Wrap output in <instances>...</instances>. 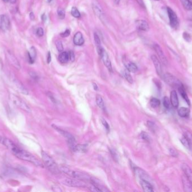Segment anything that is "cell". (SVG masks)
<instances>
[{
	"instance_id": "cell-41",
	"label": "cell",
	"mask_w": 192,
	"mask_h": 192,
	"mask_svg": "<svg viewBox=\"0 0 192 192\" xmlns=\"http://www.w3.org/2000/svg\"><path fill=\"white\" fill-rule=\"evenodd\" d=\"M29 75L32 78H33L34 80H38L39 77L35 73V72H29Z\"/></svg>"
},
{
	"instance_id": "cell-54",
	"label": "cell",
	"mask_w": 192,
	"mask_h": 192,
	"mask_svg": "<svg viewBox=\"0 0 192 192\" xmlns=\"http://www.w3.org/2000/svg\"><path fill=\"white\" fill-rule=\"evenodd\" d=\"M11 4H15L16 2V0H10V1Z\"/></svg>"
},
{
	"instance_id": "cell-33",
	"label": "cell",
	"mask_w": 192,
	"mask_h": 192,
	"mask_svg": "<svg viewBox=\"0 0 192 192\" xmlns=\"http://www.w3.org/2000/svg\"><path fill=\"white\" fill-rule=\"evenodd\" d=\"M150 104L152 107L153 108H157L160 106V101L157 98H153L150 100Z\"/></svg>"
},
{
	"instance_id": "cell-2",
	"label": "cell",
	"mask_w": 192,
	"mask_h": 192,
	"mask_svg": "<svg viewBox=\"0 0 192 192\" xmlns=\"http://www.w3.org/2000/svg\"><path fill=\"white\" fill-rule=\"evenodd\" d=\"M59 168L60 171L67 174L72 178L82 180L85 182H90V180L92 179V178L89 175L86 174V173L81 172L80 171L74 170L69 167H67L66 166H61Z\"/></svg>"
},
{
	"instance_id": "cell-18",
	"label": "cell",
	"mask_w": 192,
	"mask_h": 192,
	"mask_svg": "<svg viewBox=\"0 0 192 192\" xmlns=\"http://www.w3.org/2000/svg\"><path fill=\"white\" fill-rule=\"evenodd\" d=\"M133 169L135 173L136 174V175L139 176L141 179H145V180H148L147 179L149 178V176L143 170H142L141 168H139V167H137L136 166L134 167Z\"/></svg>"
},
{
	"instance_id": "cell-48",
	"label": "cell",
	"mask_w": 192,
	"mask_h": 192,
	"mask_svg": "<svg viewBox=\"0 0 192 192\" xmlns=\"http://www.w3.org/2000/svg\"><path fill=\"white\" fill-rule=\"evenodd\" d=\"M147 124H148L149 128H151V130H153V129H154L155 124H153L152 122H147Z\"/></svg>"
},
{
	"instance_id": "cell-49",
	"label": "cell",
	"mask_w": 192,
	"mask_h": 192,
	"mask_svg": "<svg viewBox=\"0 0 192 192\" xmlns=\"http://www.w3.org/2000/svg\"><path fill=\"white\" fill-rule=\"evenodd\" d=\"M47 63L49 64L50 62H51V53L50 52H48V55H47Z\"/></svg>"
},
{
	"instance_id": "cell-56",
	"label": "cell",
	"mask_w": 192,
	"mask_h": 192,
	"mask_svg": "<svg viewBox=\"0 0 192 192\" xmlns=\"http://www.w3.org/2000/svg\"><path fill=\"white\" fill-rule=\"evenodd\" d=\"M47 1H48V2H51V1H52V0H47Z\"/></svg>"
},
{
	"instance_id": "cell-14",
	"label": "cell",
	"mask_w": 192,
	"mask_h": 192,
	"mask_svg": "<svg viewBox=\"0 0 192 192\" xmlns=\"http://www.w3.org/2000/svg\"><path fill=\"white\" fill-rule=\"evenodd\" d=\"M6 56L8 58V60L10 61V63L17 69H20V65L19 61L17 59L15 55L12 53L10 51L8 50L6 52Z\"/></svg>"
},
{
	"instance_id": "cell-29",
	"label": "cell",
	"mask_w": 192,
	"mask_h": 192,
	"mask_svg": "<svg viewBox=\"0 0 192 192\" xmlns=\"http://www.w3.org/2000/svg\"><path fill=\"white\" fill-rule=\"evenodd\" d=\"M86 149L87 145L86 144H76L73 151L74 152H86Z\"/></svg>"
},
{
	"instance_id": "cell-9",
	"label": "cell",
	"mask_w": 192,
	"mask_h": 192,
	"mask_svg": "<svg viewBox=\"0 0 192 192\" xmlns=\"http://www.w3.org/2000/svg\"><path fill=\"white\" fill-rule=\"evenodd\" d=\"M12 84H13L14 87L15 88L16 90L19 92L21 94H23L24 95H28V91L27 89L25 88L23 84L17 80L15 77H12L11 80Z\"/></svg>"
},
{
	"instance_id": "cell-44",
	"label": "cell",
	"mask_w": 192,
	"mask_h": 192,
	"mask_svg": "<svg viewBox=\"0 0 192 192\" xmlns=\"http://www.w3.org/2000/svg\"><path fill=\"white\" fill-rule=\"evenodd\" d=\"M183 38H184L185 40L187 41H190V36L189 35L188 33L185 32L183 33Z\"/></svg>"
},
{
	"instance_id": "cell-43",
	"label": "cell",
	"mask_w": 192,
	"mask_h": 192,
	"mask_svg": "<svg viewBox=\"0 0 192 192\" xmlns=\"http://www.w3.org/2000/svg\"><path fill=\"white\" fill-rule=\"evenodd\" d=\"M47 96L50 99V100L54 103H56V100L55 99L54 96H53V95L51 94V92H47Z\"/></svg>"
},
{
	"instance_id": "cell-12",
	"label": "cell",
	"mask_w": 192,
	"mask_h": 192,
	"mask_svg": "<svg viewBox=\"0 0 192 192\" xmlns=\"http://www.w3.org/2000/svg\"><path fill=\"white\" fill-rule=\"evenodd\" d=\"M151 59H152V61L154 64V66L155 67L156 71L158 75L161 78H162V76L164 75V74H163L162 68L160 60H159V59L157 58V56L155 55H153L151 56Z\"/></svg>"
},
{
	"instance_id": "cell-1",
	"label": "cell",
	"mask_w": 192,
	"mask_h": 192,
	"mask_svg": "<svg viewBox=\"0 0 192 192\" xmlns=\"http://www.w3.org/2000/svg\"><path fill=\"white\" fill-rule=\"evenodd\" d=\"M11 153L21 160L31 162L36 166L43 167V164L37 158L31 153L20 148L18 146L12 151Z\"/></svg>"
},
{
	"instance_id": "cell-55",
	"label": "cell",
	"mask_w": 192,
	"mask_h": 192,
	"mask_svg": "<svg viewBox=\"0 0 192 192\" xmlns=\"http://www.w3.org/2000/svg\"><path fill=\"white\" fill-rule=\"evenodd\" d=\"M4 2H9L10 1V0H2Z\"/></svg>"
},
{
	"instance_id": "cell-16",
	"label": "cell",
	"mask_w": 192,
	"mask_h": 192,
	"mask_svg": "<svg viewBox=\"0 0 192 192\" xmlns=\"http://www.w3.org/2000/svg\"><path fill=\"white\" fill-rule=\"evenodd\" d=\"M136 26H137V28L140 31H145V32L149 31V24L145 20H137L136 21Z\"/></svg>"
},
{
	"instance_id": "cell-13",
	"label": "cell",
	"mask_w": 192,
	"mask_h": 192,
	"mask_svg": "<svg viewBox=\"0 0 192 192\" xmlns=\"http://www.w3.org/2000/svg\"><path fill=\"white\" fill-rule=\"evenodd\" d=\"M100 56L102 59L103 64H105L106 68L108 69V70L110 72H112V65H111V62L110 58L109 56V55L107 54V53L106 52V51L104 49L101 53V54L100 55Z\"/></svg>"
},
{
	"instance_id": "cell-35",
	"label": "cell",
	"mask_w": 192,
	"mask_h": 192,
	"mask_svg": "<svg viewBox=\"0 0 192 192\" xmlns=\"http://www.w3.org/2000/svg\"><path fill=\"white\" fill-rule=\"evenodd\" d=\"M57 15L60 19H63L65 17V12L61 8H59L57 10Z\"/></svg>"
},
{
	"instance_id": "cell-53",
	"label": "cell",
	"mask_w": 192,
	"mask_h": 192,
	"mask_svg": "<svg viewBox=\"0 0 192 192\" xmlns=\"http://www.w3.org/2000/svg\"><path fill=\"white\" fill-rule=\"evenodd\" d=\"M188 29L189 31H190L192 32V24H190V25H189Z\"/></svg>"
},
{
	"instance_id": "cell-50",
	"label": "cell",
	"mask_w": 192,
	"mask_h": 192,
	"mask_svg": "<svg viewBox=\"0 0 192 192\" xmlns=\"http://www.w3.org/2000/svg\"><path fill=\"white\" fill-rule=\"evenodd\" d=\"M30 18L31 20H33L34 19V15L33 14V12H31L30 13Z\"/></svg>"
},
{
	"instance_id": "cell-6",
	"label": "cell",
	"mask_w": 192,
	"mask_h": 192,
	"mask_svg": "<svg viewBox=\"0 0 192 192\" xmlns=\"http://www.w3.org/2000/svg\"><path fill=\"white\" fill-rule=\"evenodd\" d=\"M9 98L11 101L12 103L14 104L16 107L23 110L25 112H31V109L18 96L13 94H10Z\"/></svg>"
},
{
	"instance_id": "cell-22",
	"label": "cell",
	"mask_w": 192,
	"mask_h": 192,
	"mask_svg": "<svg viewBox=\"0 0 192 192\" xmlns=\"http://www.w3.org/2000/svg\"><path fill=\"white\" fill-rule=\"evenodd\" d=\"M36 55H37V52H36L35 48L34 47H31L28 53L29 61L31 64H33L34 63V61L36 58Z\"/></svg>"
},
{
	"instance_id": "cell-26",
	"label": "cell",
	"mask_w": 192,
	"mask_h": 192,
	"mask_svg": "<svg viewBox=\"0 0 192 192\" xmlns=\"http://www.w3.org/2000/svg\"><path fill=\"white\" fill-rule=\"evenodd\" d=\"M126 69L130 72L135 73L138 71V67L137 65L131 61H128L127 64H125Z\"/></svg>"
},
{
	"instance_id": "cell-36",
	"label": "cell",
	"mask_w": 192,
	"mask_h": 192,
	"mask_svg": "<svg viewBox=\"0 0 192 192\" xmlns=\"http://www.w3.org/2000/svg\"><path fill=\"white\" fill-rule=\"evenodd\" d=\"M171 101L169 100V98L167 96H165L163 99V105L164 107L166 109H169L170 107Z\"/></svg>"
},
{
	"instance_id": "cell-17",
	"label": "cell",
	"mask_w": 192,
	"mask_h": 192,
	"mask_svg": "<svg viewBox=\"0 0 192 192\" xmlns=\"http://www.w3.org/2000/svg\"><path fill=\"white\" fill-rule=\"evenodd\" d=\"M140 184L143 191L145 192H153V187L148 180H145V179H141Z\"/></svg>"
},
{
	"instance_id": "cell-51",
	"label": "cell",
	"mask_w": 192,
	"mask_h": 192,
	"mask_svg": "<svg viewBox=\"0 0 192 192\" xmlns=\"http://www.w3.org/2000/svg\"><path fill=\"white\" fill-rule=\"evenodd\" d=\"M46 19H47V18H46V16L45 15V14H43V15L42 16V19L43 21H45V20H46Z\"/></svg>"
},
{
	"instance_id": "cell-11",
	"label": "cell",
	"mask_w": 192,
	"mask_h": 192,
	"mask_svg": "<svg viewBox=\"0 0 192 192\" xmlns=\"http://www.w3.org/2000/svg\"><path fill=\"white\" fill-rule=\"evenodd\" d=\"M10 21L8 15H0V29L6 31L10 29Z\"/></svg>"
},
{
	"instance_id": "cell-23",
	"label": "cell",
	"mask_w": 192,
	"mask_h": 192,
	"mask_svg": "<svg viewBox=\"0 0 192 192\" xmlns=\"http://www.w3.org/2000/svg\"><path fill=\"white\" fill-rule=\"evenodd\" d=\"M59 61L62 64H65L70 60L69 52L63 51L61 52L59 56Z\"/></svg>"
},
{
	"instance_id": "cell-31",
	"label": "cell",
	"mask_w": 192,
	"mask_h": 192,
	"mask_svg": "<svg viewBox=\"0 0 192 192\" xmlns=\"http://www.w3.org/2000/svg\"><path fill=\"white\" fill-rule=\"evenodd\" d=\"M93 10H94L96 15H97L99 18L100 19H102V18L104 16V15H103L102 10L100 9V8L97 5H94L93 6Z\"/></svg>"
},
{
	"instance_id": "cell-25",
	"label": "cell",
	"mask_w": 192,
	"mask_h": 192,
	"mask_svg": "<svg viewBox=\"0 0 192 192\" xmlns=\"http://www.w3.org/2000/svg\"><path fill=\"white\" fill-rule=\"evenodd\" d=\"M177 113L179 116L183 118H185V117H187L189 115L190 110L188 108L181 107L179 109Z\"/></svg>"
},
{
	"instance_id": "cell-5",
	"label": "cell",
	"mask_w": 192,
	"mask_h": 192,
	"mask_svg": "<svg viewBox=\"0 0 192 192\" xmlns=\"http://www.w3.org/2000/svg\"><path fill=\"white\" fill-rule=\"evenodd\" d=\"M61 183L63 185H65L70 187L75 188H86L87 185L86 183L82 180L76 179L74 178H65L61 180Z\"/></svg>"
},
{
	"instance_id": "cell-20",
	"label": "cell",
	"mask_w": 192,
	"mask_h": 192,
	"mask_svg": "<svg viewBox=\"0 0 192 192\" xmlns=\"http://www.w3.org/2000/svg\"><path fill=\"white\" fill-rule=\"evenodd\" d=\"M170 101L173 107L177 108L179 106V100L177 94L175 90H173L170 94Z\"/></svg>"
},
{
	"instance_id": "cell-19",
	"label": "cell",
	"mask_w": 192,
	"mask_h": 192,
	"mask_svg": "<svg viewBox=\"0 0 192 192\" xmlns=\"http://www.w3.org/2000/svg\"><path fill=\"white\" fill-rule=\"evenodd\" d=\"M73 41L75 45H77V46L83 45L84 42V40L82 33L80 32H76L74 37Z\"/></svg>"
},
{
	"instance_id": "cell-24",
	"label": "cell",
	"mask_w": 192,
	"mask_h": 192,
	"mask_svg": "<svg viewBox=\"0 0 192 192\" xmlns=\"http://www.w3.org/2000/svg\"><path fill=\"white\" fill-rule=\"evenodd\" d=\"M96 103L97 104L98 107L101 109L103 111H106V107H105V105L103 99L102 98V96L101 95H97L96 96Z\"/></svg>"
},
{
	"instance_id": "cell-57",
	"label": "cell",
	"mask_w": 192,
	"mask_h": 192,
	"mask_svg": "<svg viewBox=\"0 0 192 192\" xmlns=\"http://www.w3.org/2000/svg\"><path fill=\"white\" fill-rule=\"evenodd\" d=\"M155 1H158V0H155Z\"/></svg>"
},
{
	"instance_id": "cell-45",
	"label": "cell",
	"mask_w": 192,
	"mask_h": 192,
	"mask_svg": "<svg viewBox=\"0 0 192 192\" xmlns=\"http://www.w3.org/2000/svg\"><path fill=\"white\" fill-rule=\"evenodd\" d=\"M170 154H171L172 156L177 157L178 155L177 153L174 149H172V148L170 149Z\"/></svg>"
},
{
	"instance_id": "cell-39",
	"label": "cell",
	"mask_w": 192,
	"mask_h": 192,
	"mask_svg": "<svg viewBox=\"0 0 192 192\" xmlns=\"http://www.w3.org/2000/svg\"><path fill=\"white\" fill-rule=\"evenodd\" d=\"M141 137L143 139L147 141H149L150 140V137L148 136V135L145 132H142L141 133Z\"/></svg>"
},
{
	"instance_id": "cell-4",
	"label": "cell",
	"mask_w": 192,
	"mask_h": 192,
	"mask_svg": "<svg viewBox=\"0 0 192 192\" xmlns=\"http://www.w3.org/2000/svg\"><path fill=\"white\" fill-rule=\"evenodd\" d=\"M52 127L54 128L55 130H56L57 132H59L60 135H61L63 137L67 139V143L69 144V147L70 148V149H73L75 145L76 144L74 136L71 135L70 133L60 128L55 124H52Z\"/></svg>"
},
{
	"instance_id": "cell-47",
	"label": "cell",
	"mask_w": 192,
	"mask_h": 192,
	"mask_svg": "<svg viewBox=\"0 0 192 192\" xmlns=\"http://www.w3.org/2000/svg\"><path fill=\"white\" fill-rule=\"evenodd\" d=\"M69 58H70V60L71 61H73L74 60V54L72 51H70L69 52Z\"/></svg>"
},
{
	"instance_id": "cell-15",
	"label": "cell",
	"mask_w": 192,
	"mask_h": 192,
	"mask_svg": "<svg viewBox=\"0 0 192 192\" xmlns=\"http://www.w3.org/2000/svg\"><path fill=\"white\" fill-rule=\"evenodd\" d=\"M181 169L184 174V176L189 180L192 184V170L187 164L181 165Z\"/></svg>"
},
{
	"instance_id": "cell-28",
	"label": "cell",
	"mask_w": 192,
	"mask_h": 192,
	"mask_svg": "<svg viewBox=\"0 0 192 192\" xmlns=\"http://www.w3.org/2000/svg\"><path fill=\"white\" fill-rule=\"evenodd\" d=\"M94 39L95 41V44L97 47V52H100L102 51V48L101 47V40L100 38L98 36V35L96 33H94Z\"/></svg>"
},
{
	"instance_id": "cell-34",
	"label": "cell",
	"mask_w": 192,
	"mask_h": 192,
	"mask_svg": "<svg viewBox=\"0 0 192 192\" xmlns=\"http://www.w3.org/2000/svg\"><path fill=\"white\" fill-rule=\"evenodd\" d=\"M71 14L72 15L76 18H80V13L79 12L78 8H76V7H73L71 8Z\"/></svg>"
},
{
	"instance_id": "cell-30",
	"label": "cell",
	"mask_w": 192,
	"mask_h": 192,
	"mask_svg": "<svg viewBox=\"0 0 192 192\" xmlns=\"http://www.w3.org/2000/svg\"><path fill=\"white\" fill-rule=\"evenodd\" d=\"M129 72V71H128L127 69L124 70L122 72V75L125 78L126 80L128 82H129L130 84H133V80L132 77L130 75Z\"/></svg>"
},
{
	"instance_id": "cell-46",
	"label": "cell",
	"mask_w": 192,
	"mask_h": 192,
	"mask_svg": "<svg viewBox=\"0 0 192 192\" xmlns=\"http://www.w3.org/2000/svg\"><path fill=\"white\" fill-rule=\"evenodd\" d=\"M136 2H137L138 4L141 7L145 8V3L143 2V0H135Z\"/></svg>"
},
{
	"instance_id": "cell-32",
	"label": "cell",
	"mask_w": 192,
	"mask_h": 192,
	"mask_svg": "<svg viewBox=\"0 0 192 192\" xmlns=\"http://www.w3.org/2000/svg\"><path fill=\"white\" fill-rule=\"evenodd\" d=\"M181 2L187 10H192V2L190 0H181Z\"/></svg>"
},
{
	"instance_id": "cell-3",
	"label": "cell",
	"mask_w": 192,
	"mask_h": 192,
	"mask_svg": "<svg viewBox=\"0 0 192 192\" xmlns=\"http://www.w3.org/2000/svg\"><path fill=\"white\" fill-rule=\"evenodd\" d=\"M41 156L44 164L52 173L54 174H57L60 173V170L57 164H56L55 161L50 155H48L46 152L42 151Z\"/></svg>"
},
{
	"instance_id": "cell-21",
	"label": "cell",
	"mask_w": 192,
	"mask_h": 192,
	"mask_svg": "<svg viewBox=\"0 0 192 192\" xmlns=\"http://www.w3.org/2000/svg\"><path fill=\"white\" fill-rule=\"evenodd\" d=\"M182 182L185 192H192V184L189 180L184 175L182 177Z\"/></svg>"
},
{
	"instance_id": "cell-38",
	"label": "cell",
	"mask_w": 192,
	"mask_h": 192,
	"mask_svg": "<svg viewBox=\"0 0 192 192\" xmlns=\"http://www.w3.org/2000/svg\"><path fill=\"white\" fill-rule=\"evenodd\" d=\"M36 34L37 36H38L39 37H42L44 35V31H43V28H41V27H39L37 29V31H36Z\"/></svg>"
},
{
	"instance_id": "cell-52",
	"label": "cell",
	"mask_w": 192,
	"mask_h": 192,
	"mask_svg": "<svg viewBox=\"0 0 192 192\" xmlns=\"http://www.w3.org/2000/svg\"><path fill=\"white\" fill-rule=\"evenodd\" d=\"M93 86H94V90H98V87L97 86V84H93Z\"/></svg>"
},
{
	"instance_id": "cell-7",
	"label": "cell",
	"mask_w": 192,
	"mask_h": 192,
	"mask_svg": "<svg viewBox=\"0 0 192 192\" xmlns=\"http://www.w3.org/2000/svg\"><path fill=\"white\" fill-rule=\"evenodd\" d=\"M162 78L166 84H168L173 88H178L181 86H183L181 81L177 79L176 77L173 76V74L169 73L164 74L162 76Z\"/></svg>"
},
{
	"instance_id": "cell-40",
	"label": "cell",
	"mask_w": 192,
	"mask_h": 192,
	"mask_svg": "<svg viewBox=\"0 0 192 192\" xmlns=\"http://www.w3.org/2000/svg\"><path fill=\"white\" fill-rule=\"evenodd\" d=\"M101 122H102L103 125L104 126V127L106 128V130H107V132H109V131H110V126H109V124L107 122V121L105 120L104 119H102V120H101Z\"/></svg>"
},
{
	"instance_id": "cell-42",
	"label": "cell",
	"mask_w": 192,
	"mask_h": 192,
	"mask_svg": "<svg viewBox=\"0 0 192 192\" xmlns=\"http://www.w3.org/2000/svg\"><path fill=\"white\" fill-rule=\"evenodd\" d=\"M70 31L69 29H67L65 32L61 33L60 36H61L62 37H67L70 35Z\"/></svg>"
},
{
	"instance_id": "cell-37",
	"label": "cell",
	"mask_w": 192,
	"mask_h": 192,
	"mask_svg": "<svg viewBox=\"0 0 192 192\" xmlns=\"http://www.w3.org/2000/svg\"><path fill=\"white\" fill-rule=\"evenodd\" d=\"M56 45L57 49L58 50L59 52H63V43L60 41H57L56 42Z\"/></svg>"
},
{
	"instance_id": "cell-8",
	"label": "cell",
	"mask_w": 192,
	"mask_h": 192,
	"mask_svg": "<svg viewBox=\"0 0 192 192\" xmlns=\"http://www.w3.org/2000/svg\"><path fill=\"white\" fill-rule=\"evenodd\" d=\"M167 12L169 15L170 25L173 28H177L179 26V21L176 13L173 11L172 8L169 7L167 8Z\"/></svg>"
},
{
	"instance_id": "cell-10",
	"label": "cell",
	"mask_w": 192,
	"mask_h": 192,
	"mask_svg": "<svg viewBox=\"0 0 192 192\" xmlns=\"http://www.w3.org/2000/svg\"><path fill=\"white\" fill-rule=\"evenodd\" d=\"M153 48L155 51L156 52L157 56L159 58V60H160L162 64L165 65H167L168 64V61L165 55V54L163 52L161 47L158 44H155L153 45Z\"/></svg>"
},
{
	"instance_id": "cell-27",
	"label": "cell",
	"mask_w": 192,
	"mask_h": 192,
	"mask_svg": "<svg viewBox=\"0 0 192 192\" xmlns=\"http://www.w3.org/2000/svg\"><path fill=\"white\" fill-rule=\"evenodd\" d=\"M178 90H179V91L181 94V96H182V98L184 99L185 101L187 102V103L188 105H190V100L189 99L187 93L185 92V90L184 88L183 85L181 86L180 88H179Z\"/></svg>"
}]
</instances>
